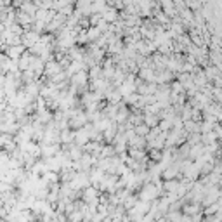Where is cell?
<instances>
[{"label": "cell", "instance_id": "obj_1", "mask_svg": "<svg viewBox=\"0 0 222 222\" xmlns=\"http://www.w3.org/2000/svg\"><path fill=\"white\" fill-rule=\"evenodd\" d=\"M147 130H149V129H147V125H139V123H137V127H135V134L137 135H146L147 134Z\"/></svg>", "mask_w": 222, "mask_h": 222}, {"label": "cell", "instance_id": "obj_2", "mask_svg": "<svg viewBox=\"0 0 222 222\" xmlns=\"http://www.w3.org/2000/svg\"><path fill=\"white\" fill-rule=\"evenodd\" d=\"M83 179H87V175H83ZM77 181H82V175H78ZM78 186H82V182H71V187H78Z\"/></svg>", "mask_w": 222, "mask_h": 222}]
</instances>
